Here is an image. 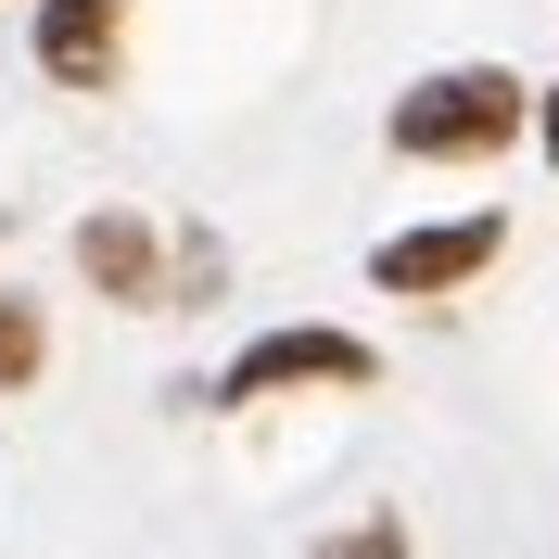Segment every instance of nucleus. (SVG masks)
Returning a JSON list of instances; mask_svg holds the SVG:
<instances>
[{"label": "nucleus", "instance_id": "1", "mask_svg": "<svg viewBox=\"0 0 559 559\" xmlns=\"http://www.w3.org/2000/svg\"><path fill=\"white\" fill-rule=\"evenodd\" d=\"M522 128H534V76H509V64H445L419 90H394V115H382V140L407 166H484Z\"/></svg>", "mask_w": 559, "mask_h": 559}, {"label": "nucleus", "instance_id": "2", "mask_svg": "<svg viewBox=\"0 0 559 559\" xmlns=\"http://www.w3.org/2000/svg\"><path fill=\"white\" fill-rule=\"evenodd\" d=\"M382 382V356L331 331V318H293V331H254L229 369H216V407H267V394H369Z\"/></svg>", "mask_w": 559, "mask_h": 559}, {"label": "nucleus", "instance_id": "3", "mask_svg": "<svg viewBox=\"0 0 559 559\" xmlns=\"http://www.w3.org/2000/svg\"><path fill=\"white\" fill-rule=\"evenodd\" d=\"M496 254H509V216H445V229H394L382 254H369V280L382 293H407V306H432V293H457V280H484Z\"/></svg>", "mask_w": 559, "mask_h": 559}, {"label": "nucleus", "instance_id": "4", "mask_svg": "<svg viewBox=\"0 0 559 559\" xmlns=\"http://www.w3.org/2000/svg\"><path fill=\"white\" fill-rule=\"evenodd\" d=\"M38 64H51V90H115L128 0H38Z\"/></svg>", "mask_w": 559, "mask_h": 559}, {"label": "nucleus", "instance_id": "5", "mask_svg": "<svg viewBox=\"0 0 559 559\" xmlns=\"http://www.w3.org/2000/svg\"><path fill=\"white\" fill-rule=\"evenodd\" d=\"M76 267H90V293H115V306H178L166 293V242H153V216H128V204L76 216Z\"/></svg>", "mask_w": 559, "mask_h": 559}, {"label": "nucleus", "instance_id": "6", "mask_svg": "<svg viewBox=\"0 0 559 559\" xmlns=\"http://www.w3.org/2000/svg\"><path fill=\"white\" fill-rule=\"evenodd\" d=\"M38 369H51V318H38L26 293H0V394H26Z\"/></svg>", "mask_w": 559, "mask_h": 559}, {"label": "nucleus", "instance_id": "7", "mask_svg": "<svg viewBox=\"0 0 559 559\" xmlns=\"http://www.w3.org/2000/svg\"><path fill=\"white\" fill-rule=\"evenodd\" d=\"M318 559H407V522H394V509H369V522L318 534Z\"/></svg>", "mask_w": 559, "mask_h": 559}, {"label": "nucleus", "instance_id": "8", "mask_svg": "<svg viewBox=\"0 0 559 559\" xmlns=\"http://www.w3.org/2000/svg\"><path fill=\"white\" fill-rule=\"evenodd\" d=\"M534 140H547V166H559V76L534 90Z\"/></svg>", "mask_w": 559, "mask_h": 559}]
</instances>
